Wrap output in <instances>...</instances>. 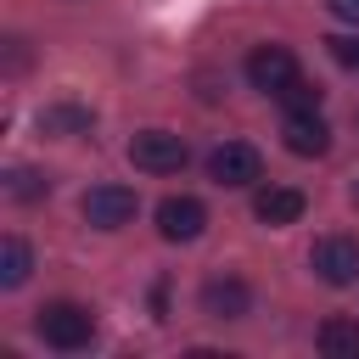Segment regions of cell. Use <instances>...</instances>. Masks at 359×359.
<instances>
[{
    "label": "cell",
    "mask_w": 359,
    "mask_h": 359,
    "mask_svg": "<svg viewBox=\"0 0 359 359\" xmlns=\"http://www.w3.org/2000/svg\"><path fill=\"white\" fill-rule=\"evenodd\" d=\"M34 331H39L45 348L79 353V348L95 342V314H90L84 303H73V297H56V303H45V309L34 314Z\"/></svg>",
    "instance_id": "6da1fadb"
},
{
    "label": "cell",
    "mask_w": 359,
    "mask_h": 359,
    "mask_svg": "<svg viewBox=\"0 0 359 359\" xmlns=\"http://www.w3.org/2000/svg\"><path fill=\"white\" fill-rule=\"evenodd\" d=\"M185 157H191V146H185L180 135H168V129H140V135L129 140V163H135L140 174H180Z\"/></svg>",
    "instance_id": "7a4b0ae2"
},
{
    "label": "cell",
    "mask_w": 359,
    "mask_h": 359,
    "mask_svg": "<svg viewBox=\"0 0 359 359\" xmlns=\"http://www.w3.org/2000/svg\"><path fill=\"white\" fill-rule=\"evenodd\" d=\"M309 264H314V275L325 286H353L359 280V241L353 236H320Z\"/></svg>",
    "instance_id": "3957f363"
},
{
    "label": "cell",
    "mask_w": 359,
    "mask_h": 359,
    "mask_svg": "<svg viewBox=\"0 0 359 359\" xmlns=\"http://www.w3.org/2000/svg\"><path fill=\"white\" fill-rule=\"evenodd\" d=\"M135 208H140V202H135L129 185H90L84 202H79V213H84L95 230H118V224H129Z\"/></svg>",
    "instance_id": "277c9868"
},
{
    "label": "cell",
    "mask_w": 359,
    "mask_h": 359,
    "mask_svg": "<svg viewBox=\"0 0 359 359\" xmlns=\"http://www.w3.org/2000/svg\"><path fill=\"white\" fill-rule=\"evenodd\" d=\"M264 174V157L247 146V140H224V146H213V157H208V180L213 185H252Z\"/></svg>",
    "instance_id": "5b68a950"
},
{
    "label": "cell",
    "mask_w": 359,
    "mask_h": 359,
    "mask_svg": "<svg viewBox=\"0 0 359 359\" xmlns=\"http://www.w3.org/2000/svg\"><path fill=\"white\" fill-rule=\"evenodd\" d=\"M208 230V208L196 196H163L157 202V236L163 241H196Z\"/></svg>",
    "instance_id": "8992f818"
},
{
    "label": "cell",
    "mask_w": 359,
    "mask_h": 359,
    "mask_svg": "<svg viewBox=\"0 0 359 359\" xmlns=\"http://www.w3.org/2000/svg\"><path fill=\"white\" fill-rule=\"evenodd\" d=\"M280 140H286L292 157H325V151H331V123L320 118V107H314V112H286Z\"/></svg>",
    "instance_id": "52a82bcc"
},
{
    "label": "cell",
    "mask_w": 359,
    "mask_h": 359,
    "mask_svg": "<svg viewBox=\"0 0 359 359\" xmlns=\"http://www.w3.org/2000/svg\"><path fill=\"white\" fill-rule=\"evenodd\" d=\"M247 79H252V90L275 95L280 84H292V79H297V56H292L286 45H258V50L247 56Z\"/></svg>",
    "instance_id": "ba28073f"
},
{
    "label": "cell",
    "mask_w": 359,
    "mask_h": 359,
    "mask_svg": "<svg viewBox=\"0 0 359 359\" xmlns=\"http://www.w3.org/2000/svg\"><path fill=\"white\" fill-rule=\"evenodd\" d=\"M247 309H252V286L241 275H213L202 286V314L208 320H241Z\"/></svg>",
    "instance_id": "9c48e42d"
},
{
    "label": "cell",
    "mask_w": 359,
    "mask_h": 359,
    "mask_svg": "<svg viewBox=\"0 0 359 359\" xmlns=\"http://www.w3.org/2000/svg\"><path fill=\"white\" fill-rule=\"evenodd\" d=\"M303 191H292V185H264L258 196H252V219L258 224H269V230H280V224H297L303 219Z\"/></svg>",
    "instance_id": "30bf717a"
},
{
    "label": "cell",
    "mask_w": 359,
    "mask_h": 359,
    "mask_svg": "<svg viewBox=\"0 0 359 359\" xmlns=\"http://www.w3.org/2000/svg\"><path fill=\"white\" fill-rule=\"evenodd\" d=\"M320 353L325 359H359V320H348V314L320 320Z\"/></svg>",
    "instance_id": "8fae6325"
},
{
    "label": "cell",
    "mask_w": 359,
    "mask_h": 359,
    "mask_svg": "<svg viewBox=\"0 0 359 359\" xmlns=\"http://www.w3.org/2000/svg\"><path fill=\"white\" fill-rule=\"evenodd\" d=\"M28 269H34L28 241H22V236H6V241H0V286H6V292H11V286H22V280H28Z\"/></svg>",
    "instance_id": "7c38bea8"
},
{
    "label": "cell",
    "mask_w": 359,
    "mask_h": 359,
    "mask_svg": "<svg viewBox=\"0 0 359 359\" xmlns=\"http://www.w3.org/2000/svg\"><path fill=\"white\" fill-rule=\"evenodd\" d=\"M320 95H325V90H320L314 79H303V73H297L292 84H280V90H275V101H280L286 112H314V107H320Z\"/></svg>",
    "instance_id": "4fadbf2b"
},
{
    "label": "cell",
    "mask_w": 359,
    "mask_h": 359,
    "mask_svg": "<svg viewBox=\"0 0 359 359\" xmlns=\"http://www.w3.org/2000/svg\"><path fill=\"white\" fill-rule=\"evenodd\" d=\"M39 129L45 135H73V129H90V112L84 107H45L39 112Z\"/></svg>",
    "instance_id": "5bb4252c"
},
{
    "label": "cell",
    "mask_w": 359,
    "mask_h": 359,
    "mask_svg": "<svg viewBox=\"0 0 359 359\" xmlns=\"http://www.w3.org/2000/svg\"><path fill=\"white\" fill-rule=\"evenodd\" d=\"M45 191H50V180L34 174V168H11V174H6V196H11V202H39Z\"/></svg>",
    "instance_id": "9a60e30c"
},
{
    "label": "cell",
    "mask_w": 359,
    "mask_h": 359,
    "mask_svg": "<svg viewBox=\"0 0 359 359\" xmlns=\"http://www.w3.org/2000/svg\"><path fill=\"white\" fill-rule=\"evenodd\" d=\"M325 45H331L337 67H353V73H359V34H337V39H325Z\"/></svg>",
    "instance_id": "2e32d148"
},
{
    "label": "cell",
    "mask_w": 359,
    "mask_h": 359,
    "mask_svg": "<svg viewBox=\"0 0 359 359\" xmlns=\"http://www.w3.org/2000/svg\"><path fill=\"white\" fill-rule=\"evenodd\" d=\"M325 11H331L337 22H359V0H325Z\"/></svg>",
    "instance_id": "e0dca14e"
},
{
    "label": "cell",
    "mask_w": 359,
    "mask_h": 359,
    "mask_svg": "<svg viewBox=\"0 0 359 359\" xmlns=\"http://www.w3.org/2000/svg\"><path fill=\"white\" fill-rule=\"evenodd\" d=\"M353 123H359V107H353Z\"/></svg>",
    "instance_id": "ac0fdd59"
}]
</instances>
